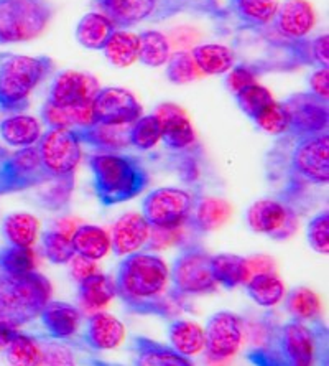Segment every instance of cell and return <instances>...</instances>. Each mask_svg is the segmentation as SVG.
Returning <instances> with one entry per match:
<instances>
[{"mask_svg": "<svg viewBox=\"0 0 329 366\" xmlns=\"http://www.w3.org/2000/svg\"><path fill=\"white\" fill-rule=\"evenodd\" d=\"M116 294L128 312L140 315L171 317L181 295L170 289V269L152 252L123 256L116 274Z\"/></svg>", "mask_w": 329, "mask_h": 366, "instance_id": "cell-1", "label": "cell"}, {"mask_svg": "<svg viewBox=\"0 0 329 366\" xmlns=\"http://www.w3.org/2000/svg\"><path fill=\"white\" fill-rule=\"evenodd\" d=\"M99 12L112 20L118 30L170 20L178 15L191 14L214 20L226 19L228 9L221 0H93Z\"/></svg>", "mask_w": 329, "mask_h": 366, "instance_id": "cell-2", "label": "cell"}, {"mask_svg": "<svg viewBox=\"0 0 329 366\" xmlns=\"http://www.w3.org/2000/svg\"><path fill=\"white\" fill-rule=\"evenodd\" d=\"M94 192L102 207L131 202L148 185V172L137 157L118 152L89 155Z\"/></svg>", "mask_w": 329, "mask_h": 366, "instance_id": "cell-3", "label": "cell"}, {"mask_svg": "<svg viewBox=\"0 0 329 366\" xmlns=\"http://www.w3.org/2000/svg\"><path fill=\"white\" fill-rule=\"evenodd\" d=\"M320 335L305 322L291 319L277 332L270 333L268 343L249 355L255 366H316Z\"/></svg>", "mask_w": 329, "mask_h": 366, "instance_id": "cell-4", "label": "cell"}, {"mask_svg": "<svg viewBox=\"0 0 329 366\" xmlns=\"http://www.w3.org/2000/svg\"><path fill=\"white\" fill-rule=\"evenodd\" d=\"M51 284L36 271L0 276V322L19 328L40 317L51 300Z\"/></svg>", "mask_w": 329, "mask_h": 366, "instance_id": "cell-5", "label": "cell"}, {"mask_svg": "<svg viewBox=\"0 0 329 366\" xmlns=\"http://www.w3.org/2000/svg\"><path fill=\"white\" fill-rule=\"evenodd\" d=\"M53 61L45 55L0 56V111L21 112L29 107L30 94L46 74Z\"/></svg>", "mask_w": 329, "mask_h": 366, "instance_id": "cell-6", "label": "cell"}, {"mask_svg": "<svg viewBox=\"0 0 329 366\" xmlns=\"http://www.w3.org/2000/svg\"><path fill=\"white\" fill-rule=\"evenodd\" d=\"M51 17L53 7L46 0H0V43L35 40Z\"/></svg>", "mask_w": 329, "mask_h": 366, "instance_id": "cell-7", "label": "cell"}, {"mask_svg": "<svg viewBox=\"0 0 329 366\" xmlns=\"http://www.w3.org/2000/svg\"><path fill=\"white\" fill-rule=\"evenodd\" d=\"M35 145L50 179H73L83 159V144L76 129H48Z\"/></svg>", "mask_w": 329, "mask_h": 366, "instance_id": "cell-8", "label": "cell"}, {"mask_svg": "<svg viewBox=\"0 0 329 366\" xmlns=\"http://www.w3.org/2000/svg\"><path fill=\"white\" fill-rule=\"evenodd\" d=\"M194 207L193 193L183 188L163 187L142 200V217L150 228L178 229L190 223Z\"/></svg>", "mask_w": 329, "mask_h": 366, "instance_id": "cell-9", "label": "cell"}, {"mask_svg": "<svg viewBox=\"0 0 329 366\" xmlns=\"http://www.w3.org/2000/svg\"><path fill=\"white\" fill-rule=\"evenodd\" d=\"M170 282L181 297L214 292L218 284L211 274V254L199 246L183 247L171 266Z\"/></svg>", "mask_w": 329, "mask_h": 366, "instance_id": "cell-10", "label": "cell"}, {"mask_svg": "<svg viewBox=\"0 0 329 366\" xmlns=\"http://www.w3.org/2000/svg\"><path fill=\"white\" fill-rule=\"evenodd\" d=\"M293 183L328 185L329 182V136L328 132L295 137L290 155Z\"/></svg>", "mask_w": 329, "mask_h": 366, "instance_id": "cell-11", "label": "cell"}, {"mask_svg": "<svg viewBox=\"0 0 329 366\" xmlns=\"http://www.w3.org/2000/svg\"><path fill=\"white\" fill-rule=\"evenodd\" d=\"M246 222L253 233L272 239H288L298 229L295 208L280 198H262L252 203L246 212Z\"/></svg>", "mask_w": 329, "mask_h": 366, "instance_id": "cell-12", "label": "cell"}, {"mask_svg": "<svg viewBox=\"0 0 329 366\" xmlns=\"http://www.w3.org/2000/svg\"><path fill=\"white\" fill-rule=\"evenodd\" d=\"M51 180L43 170L36 145L19 149L0 160V197L24 192Z\"/></svg>", "mask_w": 329, "mask_h": 366, "instance_id": "cell-13", "label": "cell"}, {"mask_svg": "<svg viewBox=\"0 0 329 366\" xmlns=\"http://www.w3.org/2000/svg\"><path fill=\"white\" fill-rule=\"evenodd\" d=\"M244 338V322L234 312L221 310L209 317L204 327V350L208 360L226 362L239 352Z\"/></svg>", "mask_w": 329, "mask_h": 366, "instance_id": "cell-14", "label": "cell"}, {"mask_svg": "<svg viewBox=\"0 0 329 366\" xmlns=\"http://www.w3.org/2000/svg\"><path fill=\"white\" fill-rule=\"evenodd\" d=\"M283 106L290 117V136L303 137L328 132L329 109L326 99L306 91L288 96Z\"/></svg>", "mask_w": 329, "mask_h": 366, "instance_id": "cell-15", "label": "cell"}, {"mask_svg": "<svg viewBox=\"0 0 329 366\" xmlns=\"http://www.w3.org/2000/svg\"><path fill=\"white\" fill-rule=\"evenodd\" d=\"M94 122L111 126H131L143 116L138 99L128 89L101 88L93 101Z\"/></svg>", "mask_w": 329, "mask_h": 366, "instance_id": "cell-16", "label": "cell"}, {"mask_svg": "<svg viewBox=\"0 0 329 366\" xmlns=\"http://www.w3.org/2000/svg\"><path fill=\"white\" fill-rule=\"evenodd\" d=\"M101 86L89 73L66 69L56 74L50 86L46 102L58 107H74L93 104Z\"/></svg>", "mask_w": 329, "mask_h": 366, "instance_id": "cell-17", "label": "cell"}, {"mask_svg": "<svg viewBox=\"0 0 329 366\" xmlns=\"http://www.w3.org/2000/svg\"><path fill=\"white\" fill-rule=\"evenodd\" d=\"M316 21L315 10L306 0H285L278 5L270 24L275 34L285 40H301L308 36Z\"/></svg>", "mask_w": 329, "mask_h": 366, "instance_id": "cell-18", "label": "cell"}, {"mask_svg": "<svg viewBox=\"0 0 329 366\" xmlns=\"http://www.w3.org/2000/svg\"><path fill=\"white\" fill-rule=\"evenodd\" d=\"M153 114L158 117L161 127V142L171 150H185L196 142L193 124L186 112L173 102H165L156 107Z\"/></svg>", "mask_w": 329, "mask_h": 366, "instance_id": "cell-19", "label": "cell"}, {"mask_svg": "<svg viewBox=\"0 0 329 366\" xmlns=\"http://www.w3.org/2000/svg\"><path fill=\"white\" fill-rule=\"evenodd\" d=\"M126 338V327L116 315L97 310L91 314L84 327V345L93 352L117 348Z\"/></svg>", "mask_w": 329, "mask_h": 366, "instance_id": "cell-20", "label": "cell"}, {"mask_svg": "<svg viewBox=\"0 0 329 366\" xmlns=\"http://www.w3.org/2000/svg\"><path fill=\"white\" fill-rule=\"evenodd\" d=\"M150 238V226L140 213H126L112 229L111 247L118 257L133 254L145 247Z\"/></svg>", "mask_w": 329, "mask_h": 366, "instance_id": "cell-21", "label": "cell"}, {"mask_svg": "<svg viewBox=\"0 0 329 366\" xmlns=\"http://www.w3.org/2000/svg\"><path fill=\"white\" fill-rule=\"evenodd\" d=\"M40 319L48 337L55 340H69L78 332L83 314L73 304L50 300L41 310Z\"/></svg>", "mask_w": 329, "mask_h": 366, "instance_id": "cell-22", "label": "cell"}, {"mask_svg": "<svg viewBox=\"0 0 329 366\" xmlns=\"http://www.w3.org/2000/svg\"><path fill=\"white\" fill-rule=\"evenodd\" d=\"M133 366H193V363L190 358L183 357L168 345L147 337H136Z\"/></svg>", "mask_w": 329, "mask_h": 366, "instance_id": "cell-23", "label": "cell"}, {"mask_svg": "<svg viewBox=\"0 0 329 366\" xmlns=\"http://www.w3.org/2000/svg\"><path fill=\"white\" fill-rule=\"evenodd\" d=\"M231 214H233V207L223 198L199 197L194 198L190 223H193V228L199 233H208L228 223Z\"/></svg>", "mask_w": 329, "mask_h": 366, "instance_id": "cell-24", "label": "cell"}, {"mask_svg": "<svg viewBox=\"0 0 329 366\" xmlns=\"http://www.w3.org/2000/svg\"><path fill=\"white\" fill-rule=\"evenodd\" d=\"M128 129L131 126H111V124L94 122L93 126L76 129L81 144H88L104 152H117V150L127 149Z\"/></svg>", "mask_w": 329, "mask_h": 366, "instance_id": "cell-25", "label": "cell"}, {"mask_svg": "<svg viewBox=\"0 0 329 366\" xmlns=\"http://www.w3.org/2000/svg\"><path fill=\"white\" fill-rule=\"evenodd\" d=\"M41 126L36 117L26 114H14L0 122V137L12 147H31L40 141Z\"/></svg>", "mask_w": 329, "mask_h": 366, "instance_id": "cell-26", "label": "cell"}, {"mask_svg": "<svg viewBox=\"0 0 329 366\" xmlns=\"http://www.w3.org/2000/svg\"><path fill=\"white\" fill-rule=\"evenodd\" d=\"M117 29L102 12H89L78 21L74 36L81 46L88 50H102Z\"/></svg>", "mask_w": 329, "mask_h": 366, "instance_id": "cell-27", "label": "cell"}, {"mask_svg": "<svg viewBox=\"0 0 329 366\" xmlns=\"http://www.w3.org/2000/svg\"><path fill=\"white\" fill-rule=\"evenodd\" d=\"M278 5V0H229V12L244 26L258 30L272 24Z\"/></svg>", "mask_w": 329, "mask_h": 366, "instance_id": "cell-28", "label": "cell"}, {"mask_svg": "<svg viewBox=\"0 0 329 366\" xmlns=\"http://www.w3.org/2000/svg\"><path fill=\"white\" fill-rule=\"evenodd\" d=\"M41 121L48 129H83L94 124L93 106L58 107L45 102L41 107Z\"/></svg>", "mask_w": 329, "mask_h": 366, "instance_id": "cell-29", "label": "cell"}, {"mask_svg": "<svg viewBox=\"0 0 329 366\" xmlns=\"http://www.w3.org/2000/svg\"><path fill=\"white\" fill-rule=\"evenodd\" d=\"M74 252L86 259L99 261L111 251V236L104 228L94 224H81L71 234Z\"/></svg>", "mask_w": 329, "mask_h": 366, "instance_id": "cell-30", "label": "cell"}, {"mask_svg": "<svg viewBox=\"0 0 329 366\" xmlns=\"http://www.w3.org/2000/svg\"><path fill=\"white\" fill-rule=\"evenodd\" d=\"M211 274L214 282L224 289H236L249 281L247 259L237 254L211 256Z\"/></svg>", "mask_w": 329, "mask_h": 366, "instance_id": "cell-31", "label": "cell"}, {"mask_svg": "<svg viewBox=\"0 0 329 366\" xmlns=\"http://www.w3.org/2000/svg\"><path fill=\"white\" fill-rule=\"evenodd\" d=\"M191 56L201 74H226L236 64L234 51L218 43H204L194 46Z\"/></svg>", "mask_w": 329, "mask_h": 366, "instance_id": "cell-32", "label": "cell"}, {"mask_svg": "<svg viewBox=\"0 0 329 366\" xmlns=\"http://www.w3.org/2000/svg\"><path fill=\"white\" fill-rule=\"evenodd\" d=\"M2 233L10 246L34 247L39 239L40 222L31 213H10L2 223Z\"/></svg>", "mask_w": 329, "mask_h": 366, "instance_id": "cell-33", "label": "cell"}, {"mask_svg": "<svg viewBox=\"0 0 329 366\" xmlns=\"http://www.w3.org/2000/svg\"><path fill=\"white\" fill-rule=\"evenodd\" d=\"M116 284L109 276L97 271L79 282L78 299L86 310H101L116 297Z\"/></svg>", "mask_w": 329, "mask_h": 366, "instance_id": "cell-34", "label": "cell"}, {"mask_svg": "<svg viewBox=\"0 0 329 366\" xmlns=\"http://www.w3.org/2000/svg\"><path fill=\"white\" fill-rule=\"evenodd\" d=\"M170 347L183 357H196L204 350V330L190 320H173L168 325Z\"/></svg>", "mask_w": 329, "mask_h": 366, "instance_id": "cell-35", "label": "cell"}, {"mask_svg": "<svg viewBox=\"0 0 329 366\" xmlns=\"http://www.w3.org/2000/svg\"><path fill=\"white\" fill-rule=\"evenodd\" d=\"M244 285L253 302L265 309L278 305L285 297V285L273 272L253 274Z\"/></svg>", "mask_w": 329, "mask_h": 366, "instance_id": "cell-36", "label": "cell"}, {"mask_svg": "<svg viewBox=\"0 0 329 366\" xmlns=\"http://www.w3.org/2000/svg\"><path fill=\"white\" fill-rule=\"evenodd\" d=\"M4 357L10 366H43L45 353L39 337L19 332L4 350Z\"/></svg>", "mask_w": 329, "mask_h": 366, "instance_id": "cell-37", "label": "cell"}, {"mask_svg": "<svg viewBox=\"0 0 329 366\" xmlns=\"http://www.w3.org/2000/svg\"><path fill=\"white\" fill-rule=\"evenodd\" d=\"M171 56L168 36L158 30H145L138 35V60L148 68L165 66Z\"/></svg>", "mask_w": 329, "mask_h": 366, "instance_id": "cell-38", "label": "cell"}, {"mask_svg": "<svg viewBox=\"0 0 329 366\" xmlns=\"http://www.w3.org/2000/svg\"><path fill=\"white\" fill-rule=\"evenodd\" d=\"M107 60L117 68L132 66L138 60V35L127 30H116L102 48Z\"/></svg>", "mask_w": 329, "mask_h": 366, "instance_id": "cell-39", "label": "cell"}, {"mask_svg": "<svg viewBox=\"0 0 329 366\" xmlns=\"http://www.w3.org/2000/svg\"><path fill=\"white\" fill-rule=\"evenodd\" d=\"M73 231L74 226H69V228L58 226V228L46 229L41 234L43 254L51 264H68L76 254L71 243Z\"/></svg>", "mask_w": 329, "mask_h": 366, "instance_id": "cell-40", "label": "cell"}, {"mask_svg": "<svg viewBox=\"0 0 329 366\" xmlns=\"http://www.w3.org/2000/svg\"><path fill=\"white\" fill-rule=\"evenodd\" d=\"M285 309L295 320L313 322L321 315V302L316 292L308 287H295L285 300Z\"/></svg>", "mask_w": 329, "mask_h": 366, "instance_id": "cell-41", "label": "cell"}, {"mask_svg": "<svg viewBox=\"0 0 329 366\" xmlns=\"http://www.w3.org/2000/svg\"><path fill=\"white\" fill-rule=\"evenodd\" d=\"M0 271L5 276H24L35 271V254L31 247L5 246L0 249Z\"/></svg>", "mask_w": 329, "mask_h": 366, "instance_id": "cell-42", "label": "cell"}, {"mask_svg": "<svg viewBox=\"0 0 329 366\" xmlns=\"http://www.w3.org/2000/svg\"><path fill=\"white\" fill-rule=\"evenodd\" d=\"M161 141L160 121L155 114L140 116L128 129V142L138 150H150Z\"/></svg>", "mask_w": 329, "mask_h": 366, "instance_id": "cell-43", "label": "cell"}, {"mask_svg": "<svg viewBox=\"0 0 329 366\" xmlns=\"http://www.w3.org/2000/svg\"><path fill=\"white\" fill-rule=\"evenodd\" d=\"M234 98L237 101L239 109L252 121L255 119V117L260 114V112L265 109L272 101H275L270 91H268L265 86L258 83L247 86V88L234 94Z\"/></svg>", "mask_w": 329, "mask_h": 366, "instance_id": "cell-44", "label": "cell"}, {"mask_svg": "<svg viewBox=\"0 0 329 366\" xmlns=\"http://www.w3.org/2000/svg\"><path fill=\"white\" fill-rule=\"evenodd\" d=\"M165 73L168 81L173 84H188L203 76L193 60L191 53L185 50L171 53L170 60L166 61Z\"/></svg>", "mask_w": 329, "mask_h": 366, "instance_id": "cell-45", "label": "cell"}, {"mask_svg": "<svg viewBox=\"0 0 329 366\" xmlns=\"http://www.w3.org/2000/svg\"><path fill=\"white\" fill-rule=\"evenodd\" d=\"M253 122L257 124V127H260L263 132L270 134V136H285V134L290 132V117L283 102L272 101L253 119Z\"/></svg>", "mask_w": 329, "mask_h": 366, "instance_id": "cell-46", "label": "cell"}, {"mask_svg": "<svg viewBox=\"0 0 329 366\" xmlns=\"http://www.w3.org/2000/svg\"><path fill=\"white\" fill-rule=\"evenodd\" d=\"M306 239L320 254H328L329 252V213L320 212L313 217L308 226H306Z\"/></svg>", "mask_w": 329, "mask_h": 366, "instance_id": "cell-47", "label": "cell"}, {"mask_svg": "<svg viewBox=\"0 0 329 366\" xmlns=\"http://www.w3.org/2000/svg\"><path fill=\"white\" fill-rule=\"evenodd\" d=\"M51 185L41 195L43 207L50 208L51 212H59L69 203V197L73 192V179H51Z\"/></svg>", "mask_w": 329, "mask_h": 366, "instance_id": "cell-48", "label": "cell"}, {"mask_svg": "<svg viewBox=\"0 0 329 366\" xmlns=\"http://www.w3.org/2000/svg\"><path fill=\"white\" fill-rule=\"evenodd\" d=\"M257 76H258V71L255 66H252V64H234L233 68H231V71L228 73V79H226V83H228V88L233 94H237L239 91H242L247 86L250 84H255L257 83Z\"/></svg>", "mask_w": 329, "mask_h": 366, "instance_id": "cell-49", "label": "cell"}, {"mask_svg": "<svg viewBox=\"0 0 329 366\" xmlns=\"http://www.w3.org/2000/svg\"><path fill=\"white\" fill-rule=\"evenodd\" d=\"M308 50H310L311 66L328 68V64H329L328 35H320V36H316V39L308 40Z\"/></svg>", "mask_w": 329, "mask_h": 366, "instance_id": "cell-50", "label": "cell"}, {"mask_svg": "<svg viewBox=\"0 0 329 366\" xmlns=\"http://www.w3.org/2000/svg\"><path fill=\"white\" fill-rule=\"evenodd\" d=\"M310 89L313 94L320 96V98L328 101L329 98V69L328 68H318L311 73Z\"/></svg>", "mask_w": 329, "mask_h": 366, "instance_id": "cell-51", "label": "cell"}, {"mask_svg": "<svg viewBox=\"0 0 329 366\" xmlns=\"http://www.w3.org/2000/svg\"><path fill=\"white\" fill-rule=\"evenodd\" d=\"M69 264H71V274L78 282L84 281L86 277L93 276V274L97 272V266L94 261L86 259V257L78 256V254L73 256V259L69 261Z\"/></svg>", "mask_w": 329, "mask_h": 366, "instance_id": "cell-52", "label": "cell"}, {"mask_svg": "<svg viewBox=\"0 0 329 366\" xmlns=\"http://www.w3.org/2000/svg\"><path fill=\"white\" fill-rule=\"evenodd\" d=\"M247 266H249V272L250 276L253 274H262V272H272L273 264L268 257L258 256V257H252V259H247Z\"/></svg>", "mask_w": 329, "mask_h": 366, "instance_id": "cell-53", "label": "cell"}, {"mask_svg": "<svg viewBox=\"0 0 329 366\" xmlns=\"http://www.w3.org/2000/svg\"><path fill=\"white\" fill-rule=\"evenodd\" d=\"M19 332V328L5 324V322H0V352H4L9 347V343L17 337Z\"/></svg>", "mask_w": 329, "mask_h": 366, "instance_id": "cell-54", "label": "cell"}, {"mask_svg": "<svg viewBox=\"0 0 329 366\" xmlns=\"http://www.w3.org/2000/svg\"><path fill=\"white\" fill-rule=\"evenodd\" d=\"M9 152H7V150H5V149H2V147H0V160H2L4 157H5V155H7Z\"/></svg>", "mask_w": 329, "mask_h": 366, "instance_id": "cell-55", "label": "cell"}]
</instances>
